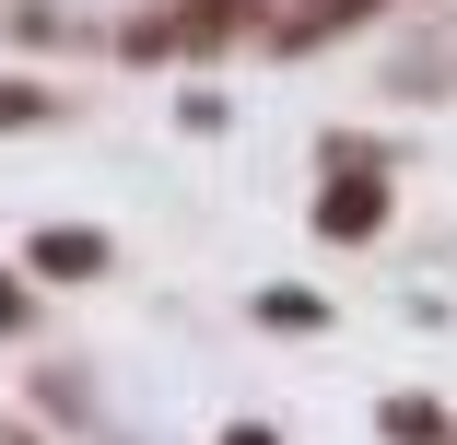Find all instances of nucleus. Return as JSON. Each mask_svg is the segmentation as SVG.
<instances>
[{"mask_svg":"<svg viewBox=\"0 0 457 445\" xmlns=\"http://www.w3.org/2000/svg\"><path fill=\"white\" fill-rule=\"evenodd\" d=\"M223 445H270V433H223Z\"/></svg>","mask_w":457,"mask_h":445,"instance_id":"obj_6","label":"nucleus"},{"mask_svg":"<svg viewBox=\"0 0 457 445\" xmlns=\"http://www.w3.org/2000/svg\"><path fill=\"white\" fill-rule=\"evenodd\" d=\"M0 328H24V293H12V270H0Z\"/></svg>","mask_w":457,"mask_h":445,"instance_id":"obj_4","label":"nucleus"},{"mask_svg":"<svg viewBox=\"0 0 457 445\" xmlns=\"http://www.w3.org/2000/svg\"><path fill=\"white\" fill-rule=\"evenodd\" d=\"M376 211H387L376 188H328V200H317V223H328V235H376Z\"/></svg>","mask_w":457,"mask_h":445,"instance_id":"obj_2","label":"nucleus"},{"mask_svg":"<svg viewBox=\"0 0 457 445\" xmlns=\"http://www.w3.org/2000/svg\"><path fill=\"white\" fill-rule=\"evenodd\" d=\"M0 445H36V433H12V422H0Z\"/></svg>","mask_w":457,"mask_h":445,"instance_id":"obj_5","label":"nucleus"},{"mask_svg":"<svg viewBox=\"0 0 457 445\" xmlns=\"http://www.w3.org/2000/svg\"><path fill=\"white\" fill-rule=\"evenodd\" d=\"M47 118V95H36V82H0V129H36Z\"/></svg>","mask_w":457,"mask_h":445,"instance_id":"obj_3","label":"nucleus"},{"mask_svg":"<svg viewBox=\"0 0 457 445\" xmlns=\"http://www.w3.org/2000/svg\"><path fill=\"white\" fill-rule=\"evenodd\" d=\"M36 270H106V235H59V223H47V235H36Z\"/></svg>","mask_w":457,"mask_h":445,"instance_id":"obj_1","label":"nucleus"}]
</instances>
